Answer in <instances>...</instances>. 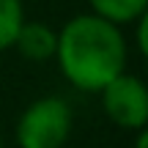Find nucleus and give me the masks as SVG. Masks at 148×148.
<instances>
[{"label": "nucleus", "mask_w": 148, "mask_h": 148, "mask_svg": "<svg viewBox=\"0 0 148 148\" xmlns=\"http://www.w3.org/2000/svg\"><path fill=\"white\" fill-rule=\"evenodd\" d=\"M55 60L77 90L99 93L110 79L126 71L129 47L121 25L96 14H77L58 33Z\"/></svg>", "instance_id": "nucleus-1"}, {"label": "nucleus", "mask_w": 148, "mask_h": 148, "mask_svg": "<svg viewBox=\"0 0 148 148\" xmlns=\"http://www.w3.org/2000/svg\"><path fill=\"white\" fill-rule=\"evenodd\" d=\"M14 49L25 60H33V63L52 60L55 49H58V30L49 27L47 22H27L25 19L14 38Z\"/></svg>", "instance_id": "nucleus-4"}, {"label": "nucleus", "mask_w": 148, "mask_h": 148, "mask_svg": "<svg viewBox=\"0 0 148 148\" xmlns=\"http://www.w3.org/2000/svg\"><path fill=\"white\" fill-rule=\"evenodd\" d=\"M25 22L22 0H0V52L14 47V38Z\"/></svg>", "instance_id": "nucleus-6"}, {"label": "nucleus", "mask_w": 148, "mask_h": 148, "mask_svg": "<svg viewBox=\"0 0 148 148\" xmlns=\"http://www.w3.org/2000/svg\"><path fill=\"white\" fill-rule=\"evenodd\" d=\"M134 143H137V148H148V129H140Z\"/></svg>", "instance_id": "nucleus-8"}, {"label": "nucleus", "mask_w": 148, "mask_h": 148, "mask_svg": "<svg viewBox=\"0 0 148 148\" xmlns=\"http://www.w3.org/2000/svg\"><path fill=\"white\" fill-rule=\"evenodd\" d=\"M137 22V49L140 55H148V14H143Z\"/></svg>", "instance_id": "nucleus-7"}, {"label": "nucleus", "mask_w": 148, "mask_h": 148, "mask_svg": "<svg viewBox=\"0 0 148 148\" xmlns=\"http://www.w3.org/2000/svg\"><path fill=\"white\" fill-rule=\"evenodd\" d=\"M74 126V112L60 96L30 101L16 118L14 137L19 148H63Z\"/></svg>", "instance_id": "nucleus-2"}, {"label": "nucleus", "mask_w": 148, "mask_h": 148, "mask_svg": "<svg viewBox=\"0 0 148 148\" xmlns=\"http://www.w3.org/2000/svg\"><path fill=\"white\" fill-rule=\"evenodd\" d=\"M101 110L115 126L126 132H140L148 126V88L134 74H118L99 90Z\"/></svg>", "instance_id": "nucleus-3"}, {"label": "nucleus", "mask_w": 148, "mask_h": 148, "mask_svg": "<svg viewBox=\"0 0 148 148\" xmlns=\"http://www.w3.org/2000/svg\"><path fill=\"white\" fill-rule=\"evenodd\" d=\"M90 14L110 19L115 25H132L148 11V0H88Z\"/></svg>", "instance_id": "nucleus-5"}, {"label": "nucleus", "mask_w": 148, "mask_h": 148, "mask_svg": "<svg viewBox=\"0 0 148 148\" xmlns=\"http://www.w3.org/2000/svg\"><path fill=\"white\" fill-rule=\"evenodd\" d=\"M0 148H3V134H0Z\"/></svg>", "instance_id": "nucleus-9"}]
</instances>
